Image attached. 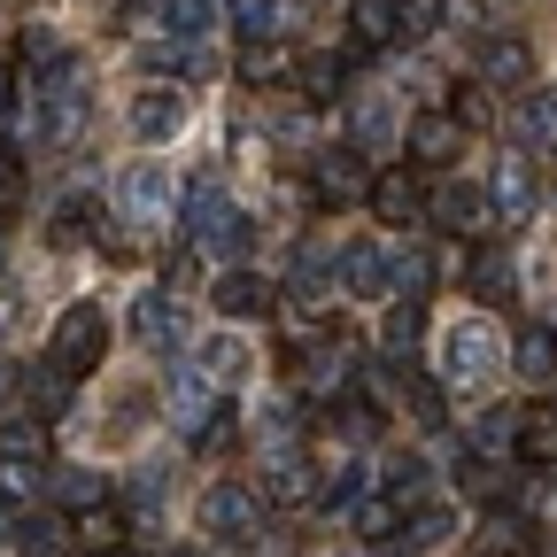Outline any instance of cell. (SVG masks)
<instances>
[{"mask_svg":"<svg viewBox=\"0 0 557 557\" xmlns=\"http://www.w3.org/2000/svg\"><path fill=\"white\" fill-rule=\"evenodd\" d=\"M124 496H132L139 511H156V504H163V472H132V487H124Z\"/></svg>","mask_w":557,"mask_h":557,"instance_id":"c3c4849f","label":"cell"},{"mask_svg":"<svg viewBox=\"0 0 557 557\" xmlns=\"http://www.w3.org/2000/svg\"><path fill=\"white\" fill-rule=\"evenodd\" d=\"M124 124H132L139 148H163V139H178V132H186V86H139L132 109H124Z\"/></svg>","mask_w":557,"mask_h":557,"instance_id":"ba28073f","label":"cell"},{"mask_svg":"<svg viewBox=\"0 0 557 557\" xmlns=\"http://www.w3.org/2000/svg\"><path fill=\"white\" fill-rule=\"evenodd\" d=\"M302 94H310L318 109H325V101H341V62H325V54H318V62H302Z\"/></svg>","mask_w":557,"mask_h":557,"instance_id":"7bdbcfd3","label":"cell"},{"mask_svg":"<svg viewBox=\"0 0 557 557\" xmlns=\"http://www.w3.org/2000/svg\"><path fill=\"white\" fill-rule=\"evenodd\" d=\"M295 278H302V295H318L325 278H333V256H325V248H302V256H295Z\"/></svg>","mask_w":557,"mask_h":557,"instance_id":"bcb514c9","label":"cell"},{"mask_svg":"<svg viewBox=\"0 0 557 557\" xmlns=\"http://www.w3.org/2000/svg\"><path fill=\"white\" fill-rule=\"evenodd\" d=\"M0 457H32V465H47V426H39V418H9V426H0Z\"/></svg>","mask_w":557,"mask_h":557,"instance_id":"60d3db41","label":"cell"},{"mask_svg":"<svg viewBox=\"0 0 557 557\" xmlns=\"http://www.w3.org/2000/svg\"><path fill=\"white\" fill-rule=\"evenodd\" d=\"M70 542H78V549H116V542H132V534H124V511L101 496V504H78V511H70Z\"/></svg>","mask_w":557,"mask_h":557,"instance_id":"603a6c76","label":"cell"},{"mask_svg":"<svg viewBox=\"0 0 557 557\" xmlns=\"http://www.w3.org/2000/svg\"><path fill=\"white\" fill-rule=\"evenodd\" d=\"M16 116V86H9V70H0V124Z\"/></svg>","mask_w":557,"mask_h":557,"instance_id":"f907efd6","label":"cell"},{"mask_svg":"<svg viewBox=\"0 0 557 557\" xmlns=\"http://www.w3.org/2000/svg\"><path fill=\"white\" fill-rule=\"evenodd\" d=\"M163 557H201V549H163Z\"/></svg>","mask_w":557,"mask_h":557,"instance_id":"f5cc1de1","label":"cell"},{"mask_svg":"<svg viewBox=\"0 0 557 557\" xmlns=\"http://www.w3.org/2000/svg\"><path fill=\"white\" fill-rule=\"evenodd\" d=\"M201 527L218 534V542H256V534H263V504H256V487L218 480V487L201 496Z\"/></svg>","mask_w":557,"mask_h":557,"instance_id":"52a82bcc","label":"cell"},{"mask_svg":"<svg viewBox=\"0 0 557 557\" xmlns=\"http://www.w3.org/2000/svg\"><path fill=\"white\" fill-rule=\"evenodd\" d=\"M333 278L357 302H387V248H372V240H348L341 256H333Z\"/></svg>","mask_w":557,"mask_h":557,"instance_id":"2e32d148","label":"cell"},{"mask_svg":"<svg viewBox=\"0 0 557 557\" xmlns=\"http://www.w3.org/2000/svg\"><path fill=\"white\" fill-rule=\"evenodd\" d=\"M487 209H496V233L534 225L542 186H534V163H527V156H504V163H496V178H487Z\"/></svg>","mask_w":557,"mask_h":557,"instance_id":"9c48e42d","label":"cell"},{"mask_svg":"<svg viewBox=\"0 0 557 557\" xmlns=\"http://www.w3.org/2000/svg\"><path fill=\"white\" fill-rule=\"evenodd\" d=\"M16 325H24V302H16V287H0V348L16 341Z\"/></svg>","mask_w":557,"mask_h":557,"instance_id":"681fc988","label":"cell"},{"mask_svg":"<svg viewBox=\"0 0 557 557\" xmlns=\"http://www.w3.org/2000/svg\"><path fill=\"white\" fill-rule=\"evenodd\" d=\"M209 295H218V310H225V318H271V310H278L271 278H263V271H248V263H233Z\"/></svg>","mask_w":557,"mask_h":557,"instance_id":"e0dca14e","label":"cell"},{"mask_svg":"<svg viewBox=\"0 0 557 557\" xmlns=\"http://www.w3.org/2000/svg\"><path fill=\"white\" fill-rule=\"evenodd\" d=\"M426 341V302H410V295H395V310H387V325H380V348L395 364H410V348Z\"/></svg>","mask_w":557,"mask_h":557,"instance_id":"484cf974","label":"cell"},{"mask_svg":"<svg viewBox=\"0 0 557 557\" xmlns=\"http://www.w3.org/2000/svg\"><path fill=\"white\" fill-rule=\"evenodd\" d=\"M403 148H410V171H442V163H457V148H465V124H457L449 109H418L410 132H403Z\"/></svg>","mask_w":557,"mask_h":557,"instance_id":"8fae6325","label":"cell"},{"mask_svg":"<svg viewBox=\"0 0 557 557\" xmlns=\"http://www.w3.org/2000/svg\"><path fill=\"white\" fill-rule=\"evenodd\" d=\"M94 225H101V201H94V194H62V201H54L47 240H54V248H86V240H94Z\"/></svg>","mask_w":557,"mask_h":557,"instance_id":"cb8c5ba5","label":"cell"},{"mask_svg":"<svg viewBox=\"0 0 557 557\" xmlns=\"http://www.w3.org/2000/svg\"><path fill=\"white\" fill-rule=\"evenodd\" d=\"M511 449H519V465H534V472H557V403H534L519 426H511Z\"/></svg>","mask_w":557,"mask_h":557,"instance_id":"d6986e66","label":"cell"},{"mask_svg":"<svg viewBox=\"0 0 557 557\" xmlns=\"http://www.w3.org/2000/svg\"><path fill=\"white\" fill-rule=\"evenodd\" d=\"M132 333H139V348H186V310H178V295L171 287H148L132 302Z\"/></svg>","mask_w":557,"mask_h":557,"instance_id":"9a60e30c","label":"cell"},{"mask_svg":"<svg viewBox=\"0 0 557 557\" xmlns=\"http://www.w3.org/2000/svg\"><path fill=\"white\" fill-rule=\"evenodd\" d=\"M511 132L527 139V148H557V86L527 94V101H519V116H511Z\"/></svg>","mask_w":557,"mask_h":557,"instance_id":"d6a6232c","label":"cell"},{"mask_svg":"<svg viewBox=\"0 0 557 557\" xmlns=\"http://www.w3.org/2000/svg\"><path fill=\"white\" fill-rule=\"evenodd\" d=\"M101 348H109V318H101V302H70L62 318H54V333H47V357L78 380V372H94L101 364Z\"/></svg>","mask_w":557,"mask_h":557,"instance_id":"5b68a950","label":"cell"},{"mask_svg":"<svg viewBox=\"0 0 557 557\" xmlns=\"http://www.w3.org/2000/svg\"><path fill=\"white\" fill-rule=\"evenodd\" d=\"M348 132H357V148H387V139H395V109H387V94H364V101H357V124H348Z\"/></svg>","mask_w":557,"mask_h":557,"instance_id":"f35d334b","label":"cell"},{"mask_svg":"<svg viewBox=\"0 0 557 557\" xmlns=\"http://www.w3.org/2000/svg\"><path fill=\"white\" fill-rule=\"evenodd\" d=\"M364 201H372V218H380V225H410V218H426V186H418V171H410V163L372 171Z\"/></svg>","mask_w":557,"mask_h":557,"instance_id":"7c38bea8","label":"cell"},{"mask_svg":"<svg viewBox=\"0 0 557 557\" xmlns=\"http://www.w3.org/2000/svg\"><path fill=\"white\" fill-rule=\"evenodd\" d=\"M39 487H47V465H32V457H0V504H9V511H32Z\"/></svg>","mask_w":557,"mask_h":557,"instance_id":"836d02e7","label":"cell"},{"mask_svg":"<svg viewBox=\"0 0 557 557\" xmlns=\"http://www.w3.org/2000/svg\"><path fill=\"white\" fill-rule=\"evenodd\" d=\"M348 511H357V534H364L372 549H387V542L403 534V504H395V496H357Z\"/></svg>","mask_w":557,"mask_h":557,"instance_id":"e575fe53","label":"cell"},{"mask_svg":"<svg viewBox=\"0 0 557 557\" xmlns=\"http://www.w3.org/2000/svg\"><path fill=\"white\" fill-rule=\"evenodd\" d=\"M403 410L418 418V426H442V418H449V410H442V387H434V380H410V387H403Z\"/></svg>","mask_w":557,"mask_h":557,"instance_id":"b9f144b4","label":"cell"},{"mask_svg":"<svg viewBox=\"0 0 557 557\" xmlns=\"http://www.w3.org/2000/svg\"><path fill=\"white\" fill-rule=\"evenodd\" d=\"M9 542H16V557H62V549H70V527H62V519H47V511L32 504V511L9 527Z\"/></svg>","mask_w":557,"mask_h":557,"instance_id":"83f0119b","label":"cell"},{"mask_svg":"<svg viewBox=\"0 0 557 557\" xmlns=\"http://www.w3.org/2000/svg\"><path fill=\"white\" fill-rule=\"evenodd\" d=\"M472 557H534V527H527L511 504H496V511H487V527L472 534Z\"/></svg>","mask_w":557,"mask_h":557,"instance_id":"ffe728a7","label":"cell"},{"mask_svg":"<svg viewBox=\"0 0 557 557\" xmlns=\"http://www.w3.org/2000/svg\"><path fill=\"white\" fill-rule=\"evenodd\" d=\"M504 364H511L519 380H534V387L557 380V333H549V325H527V333L511 341V357H504Z\"/></svg>","mask_w":557,"mask_h":557,"instance_id":"d4e9b609","label":"cell"},{"mask_svg":"<svg viewBox=\"0 0 557 557\" xmlns=\"http://www.w3.org/2000/svg\"><path fill=\"white\" fill-rule=\"evenodd\" d=\"M472 70H480V86H534V47L519 32H487Z\"/></svg>","mask_w":557,"mask_h":557,"instance_id":"4fadbf2b","label":"cell"},{"mask_svg":"<svg viewBox=\"0 0 557 557\" xmlns=\"http://www.w3.org/2000/svg\"><path fill=\"white\" fill-rule=\"evenodd\" d=\"M186 233H194L201 256H218V263H240L256 248V218H248L240 201H225V178L218 171H201L186 186Z\"/></svg>","mask_w":557,"mask_h":557,"instance_id":"6da1fadb","label":"cell"},{"mask_svg":"<svg viewBox=\"0 0 557 557\" xmlns=\"http://www.w3.org/2000/svg\"><path fill=\"white\" fill-rule=\"evenodd\" d=\"M472 295H480L487 310L511 302V256H504V248H480V256H472Z\"/></svg>","mask_w":557,"mask_h":557,"instance_id":"d590c367","label":"cell"},{"mask_svg":"<svg viewBox=\"0 0 557 557\" xmlns=\"http://www.w3.org/2000/svg\"><path fill=\"white\" fill-rule=\"evenodd\" d=\"M47 487H54V496H62L70 511H78V504H101V496H109V480H101V472H86V465H54V472H47Z\"/></svg>","mask_w":557,"mask_h":557,"instance_id":"8d00e7d4","label":"cell"},{"mask_svg":"<svg viewBox=\"0 0 557 557\" xmlns=\"http://www.w3.org/2000/svg\"><path fill=\"white\" fill-rule=\"evenodd\" d=\"M357 496H372V472H364V465H333V472L318 480V504H325V511H348Z\"/></svg>","mask_w":557,"mask_h":557,"instance_id":"74e56055","label":"cell"},{"mask_svg":"<svg viewBox=\"0 0 557 557\" xmlns=\"http://www.w3.org/2000/svg\"><path fill=\"white\" fill-rule=\"evenodd\" d=\"M163 278H171V295H186L194 278H201V248H194V240H186V248H171V256H163Z\"/></svg>","mask_w":557,"mask_h":557,"instance_id":"f6af8a7d","label":"cell"},{"mask_svg":"<svg viewBox=\"0 0 557 557\" xmlns=\"http://www.w3.org/2000/svg\"><path fill=\"white\" fill-rule=\"evenodd\" d=\"M194 372H201V380H218V387H240L248 348H240L233 333H218V341H201V348H194Z\"/></svg>","mask_w":557,"mask_h":557,"instance_id":"4dcf8cb0","label":"cell"},{"mask_svg":"<svg viewBox=\"0 0 557 557\" xmlns=\"http://www.w3.org/2000/svg\"><path fill=\"white\" fill-rule=\"evenodd\" d=\"M240 70H248V78H278V70H287V54L263 39V47H248V54H240Z\"/></svg>","mask_w":557,"mask_h":557,"instance_id":"7dc6e473","label":"cell"},{"mask_svg":"<svg viewBox=\"0 0 557 557\" xmlns=\"http://www.w3.org/2000/svg\"><path fill=\"white\" fill-rule=\"evenodd\" d=\"M310 186H318V201H325V209H348V201H364L372 163H364L357 148H333V156H318V163H310Z\"/></svg>","mask_w":557,"mask_h":557,"instance_id":"5bb4252c","label":"cell"},{"mask_svg":"<svg viewBox=\"0 0 557 557\" xmlns=\"http://www.w3.org/2000/svg\"><path fill=\"white\" fill-rule=\"evenodd\" d=\"M78 132H86V70L62 54L54 70H39V139L47 148H70Z\"/></svg>","mask_w":557,"mask_h":557,"instance_id":"3957f363","label":"cell"},{"mask_svg":"<svg viewBox=\"0 0 557 557\" xmlns=\"http://www.w3.org/2000/svg\"><path fill=\"white\" fill-rule=\"evenodd\" d=\"M387 295L426 302V295H434V256H426V248H395V256H387Z\"/></svg>","mask_w":557,"mask_h":557,"instance_id":"f546056e","label":"cell"},{"mask_svg":"<svg viewBox=\"0 0 557 557\" xmlns=\"http://www.w3.org/2000/svg\"><path fill=\"white\" fill-rule=\"evenodd\" d=\"M171 201H178V186H171L163 163H124V178H116V209H124L132 225H163V218H171Z\"/></svg>","mask_w":557,"mask_h":557,"instance_id":"30bf717a","label":"cell"},{"mask_svg":"<svg viewBox=\"0 0 557 557\" xmlns=\"http://www.w3.org/2000/svg\"><path fill=\"white\" fill-rule=\"evenodd\" d=\"M426 218H434L442 233H457V240H487V233H496V209H487V194H480L472 178H442V186L426 194Z\"/></svg>","mask_w":557,"mask_h":557,"instance_id":"8992f818","label":"cell"},{"mask_svg":"<svg viewBox=\"0 0 557 557\" xmlns=\"http://www.w3.org/2000/svg\"><path fill=\"white\" fill-rule=\"evenodd\" d=\"M163 418L186 434V442H201V449H225L233 434H240V418H233V387H218V380H201L194 364L171 380V395H163Z\"/></svg>","mask_w":557,"mask_h":557,"instance_id":"7a4b0ae2","label":"cell"},{"mask_svg":"<svg viewBox=\"0 0 557 557\" xmlns=\"http://www.w3.org/2000/svg\"><path fill=\"white\" fill-rule=\"evenodd\" d=\"M233 32H240V47H263L278 32V0H233Z\"/></svg>","mask_w":557,"mask_h":557,"instance_id":"ab89813d","label":"cell"},{"mask_svg":"<svg viewBox=\"0 0 557 557\" xmlns=\"http://www.w3.org/2000/svg\"><path fill=\"white\" fill-rule=\"evenodd\" d=\"M156 24H163V39H209L218 0H156Z\"/></svg>","mask_w":557,"mask_h":557,"instance_id":"1f68e13d","label":"cell"},{"mask_svg":"<svg viewBox=\"0 0 557 557\" xmlns=\"http://www.w3.org/2000/svg\"><path fill=\"white\" fill-rule=\"evenodd\" d=\"M271 496L278 504H318V465L287 442V449H271Z\"/></svg>","mask_w":557,"mask_h":557,"instance_id":"7402d4cb","label":"cell"},{"mask_svg":"<svg viewBox=\"0 0 557 557\" xmlns=\"http://www.w3.org/2000/svg\"><path fill=\"white\" fill-rule=\"evenodd\" d=\"M94 557H139V549H132V542H116V549H94Z\"/></svg>","mask_w":557,"mask_h":557,"instance_id":"816d5d0a","label":"cell"},{"mask_svg":"<svg viewBox=\"0 0 557 557\" xmlns=\"http://www.w3.org/2000/svg\"><path fill=\"white\" fill-rule=\"evenodd\" d=\"M496 372H504V341H496V325L465 318V325L442 333V380H449V387H480V380H496Z\"/></svg>","mask_w":557,"mask_h":557,"instance_id":"277c9868","label":"cell"},{"mask_svg":"<svg viewBox=\"0 0 557 557\" xmlns=\"http://www.w3.org/2000/svg\"><path fill=\"white\" fill-rule=\"evenodd\" d=\"M395 39H403V9H395V0H348V47L380 54Z\"/></svg>","mask_w":557,"mask_h":557,"instance_id":"ac0fdd59","label":"cell"},{"mask_svg":"<svg viewBox=\"0 0 557 557\" xmlns=\"http://www.w3.org/2000/svg\"><path fill=\"white\" fill-rule=\"evenodd\" d=\"M16 39H24V47H16V54H24V62H32V70H54V62H62V39H54V32H47V24H32V32H16Z\"/></svg>","mask_w":557,"mask_h":557,"instance_id":"ee69618b","label":"cell"},{"mask_svg":"<svg viewBox=\"0 0 557 557\" xmlns=\"http://www.w3.org/2000/svg\"><path fill=\"white\" fill-rule=\"evenodd\" d=\"M449 534H457V511H449V504H426V496H418V504L403 511V534H395V542H410V549H442Z\"/></svg>","mask_w":557,"mask_h":557,"instance_id":"4316f807","label":"cell"},{"mask_svg":"<svg viewBox=\"0 0 557 557\" xmlns=\"http://www.w3.org/2000/svg\"><path fill=\"white\" fill-rule=\"evenodd\" d=\"M465 496H480V504H511L519 496V472L504 465V457H465Z\"/></svg>","mask_w":557,"mask_h":557,"instance_id":"f1b7e54d","label":"cell"},{"mask_svg":"<svg viewBox=\"0 0 557 557\" xmlns=\"http://www.w3.org/2000/svg\"><path fill=\"white\" fill-rule=\"evenodd\" d=\"M24 403H32V418H39V426H54V418L70 410V372H62L54 357H39V364L24 372Z\"/></svg>","mask_w":557,"mask_h":557,"instance_id":"44dd1931","label":"cell"}]
</instances>
